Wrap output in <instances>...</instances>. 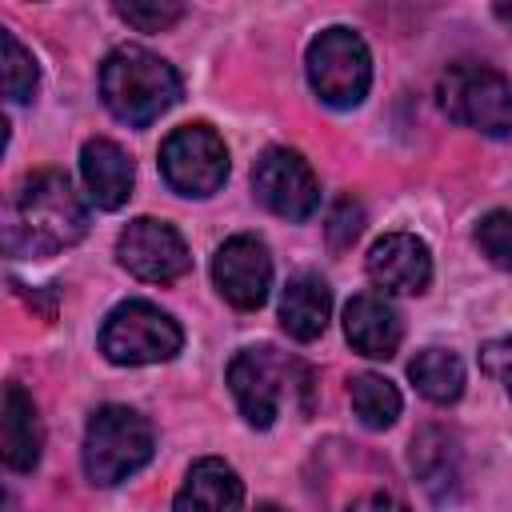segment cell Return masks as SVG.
Here are the masks:
<instances>
[{
    "label": "cell",
    "mask_w": 512,
    "mask_h": 512,
    "mask_svg": "<svg viewBox=\"0 0 512 512\" xmlns=\"http://www.w3.org/2000/svg\"><path fill=\"white\" fill-rule=\"evenodd\" d=\"M88 232V208L72 180L56 168L32 172L8 212V248L24 256H52L80 244Z\"/></svg>",
    "instance_id": "cell-1"
},
{
    "label": "cell",
    "mask_w": 512,
    "mask_h": 512,
    "mask_svg": "<svg viewBox=\"0 0 512 512\" xmlns=\"http://www.w3.org/2000/svg\"><path fill=\"white\" fill-rule=\"evenodd\" d=\"M100 96L116 120L144 128L180 100V76L156 52L140 44H124L108 52L100 64Z\"/></svg>",
    "instance_id": "cell-2"
},
{
    "label": "cell",
    "mask_w": 512,
    "mask_h": 512,
    "mask_svg": "<svg viewBox=\"0 0 512 512\" xmlns=\"http://www.w3.org/2000/svg\"><path fill=\"white\" fill-rule=\"evenodd\" d=\"M156 436L152 424L128 404H104L84 428V472L92 484L112 488L136 476L152 460Z\"/></svg>",
    "instance_id": "cell-3"
},
{
    "label": "cell",
    "mask_w": 512,
    "mask_h": 512,
    "mask_svg": "<svg viewBox=\"0 0 512 512\" xmlns=\"http://www.w3.org/2000/svg\"><path fill=\"white\" fill-rule=\"evenodd\" d=\"M180 344H184L180 324L168 312H160L156 304H148V300L116 304L104 316V328H100V352L112 364H124V368L172 360L180 352Z\"/></svg>",
    "instance_id": "cell-4"
},
{
    "label": "cell",
    "mask_w": 512,
    "mask_h": 512,
    "mask_svg": "<svg viewBox=\"0 0 512 512\" xmlns=\"http://www.w3.org/2000/svg\"><path fill=\"white\" fill-rule=\"evenodd\" d=\"M308 84L328 108H356L372 84V56L368 44L352 28H324L308 44Z\"/></svg>",
    "instance_id": "cell-5"
},
{
    "label": "cell",
    "mask_w": 512,
    "mask_h": 512,
    "mask_svg": "<svg viewBox=\"0 0 512 512\" xmlns=\"http://www.w3.org/2000/svg\"><path fill=\"white\" fill-rule=\"evenodd\" d=\"M440 104L452 120L484 132V136H512V84L496 68L484 64H456L440 76Z\"/></svg>",
    "instance_id": "cell-6"
},
{
    "label": "cell",
    "mask_w": 512,
    "mask_h": 512,
    "mask_svg": "<svg viewBox=\"0 0 512 512\" xmlns=\"http://www.w3.org/2000/svg\"><path fill=\"white\" fill-rule=\"evenodd\" d=\"M160 176L180 196H212L228 180V148L208 124H184L160 144Z\"/></svg>",
    "instance_id": "cell-7"
},
{
    "label": "cell",
    "mask_w": 512,
    "mask_h": 512,
    "mask_svg": "<svg viewBox=\"0 0 512 512\" xmlns=\"http://www.w3.org/2000/svg\"><path fill=\"white\" fill-rule=\"evenodd\" d=\"M292 372H300V364L284 360L276 348L260 344V348H240L228 364V388L236 396L240 416L252 428H272L280 416V404L288 396Z\"/></svg>",
    "instance_id": "cell-8"
},
{
    "label": "cell",
    "mask_w": 512,
    "mask_h": 512,
    "mask_svg": "<svg viewBox=\"0 0 512 512\" xmlns=\"http://www.w3.org/2000/svg\"><path fill=\"white\" fill-rule=\"evenodd\" d=\"M252 188L268 212L292 224L308 220L320 208V180L292 148H268L252 168Z\"/></svg>",
    "instance_id": "cell-9"
},
{
    "label": "cell",
    "mask_w": 512,
    "mask_h": 512,
    "mask_svg": "<svg viewBox=\"0 0 512 512\" xmlns=\"http://www.w3.org/2000/svg\"><path fill=\"white\" fill-rule=\"evenodd\" d=\"M116 256L136 280H148V284H172L192 268V252L184 236L172 224L152 216H140L120 232Z\"/></svg>",
    "instance_id": "cell-10"
},
{
    "label": "cell",
    "mask_w": 512,
    "mask_h": 512,
    "mask_svg": "<svg viewBox=\"0 0 512 512\" xmlns=\"http://www.w3.org/2000/svg\"><path fill=\"white\" fill-rule=\"evenodd\" d=\"M212 280L232 308L252 312L268 300L272 256L256 236H228L212 256Z\"/></svg>",
    "instance_id": "cell-11"
},
{
    "label": "cell",
    "mask_w": 512,
    "mask_h": 512,
    "mask_svg": "<svg viewBox=\"0 0 512 512\" xmlns=\"http://www.w3.org/2000/svg\"><path fill=\"white\" fill-rule=\"evenodd\" d=\"M368 276L384 292L416 296L432 280V252L412 232H388L368 248Z\"/></svg>",
    "instance_id": "cell-12"
},
{
    "label": "cell",
    "mask_w": 512,
    "mask_h": 512,
    "mask_svg": "<svg viewBox=\"0 0 512 512\" xmlns=\"http://www.w3.org/2000/svg\"><path fill=\"white\" fill-rule=\"evenodd\" d=\"M80 176H84V188H88V200L104 212H116L128 196H132V180H136V168L128 160V152L116 144V140H88L80 148Z\"/></svg>",
    "instance_id": "cell-13"
},
{
    "label": "cell",
    "mask_w": 512,
    "mask_h": 512,
    "mask_svg": "<svg viewBox=\"0 0 512 512\" xmlns=\"http://www.w3.org/2000/svg\"><path fill=\"white\" fill-rule=\"evenodd\" d=\"M344 336H348V344H352L360 356L388 360V356H396V348H400L404 324H400L396 308H392L384 296L360 292V296H352L348 308H344Z\"/></svg>",
    "instance_id": "cell-14"
},
{
    "label": "cell",
    "mask_w": 512,
    "mask_h": 512,
    "mask_svg": "<svg viewBox=\"0 0 512 512\" xmlns=\"http://www.w3.org/2000/svg\"><path fill=\"white\" fill-rule=\"evenodd\" d=\"M172 512H244V484L232 464L204 456L188 468Z\"/></svg>",
    "instance_id": "cell-15"
},
{
    "label": "cell",
    "mask_w": 512,
    "mask_h": 512,
    "mask_svg": "<svg viewBox=\"0 0 512 512\" xmlns=\"http://www.w3.org/2000/svg\"><path fill=\"white\" fill-rule=\"evenodd\" d=\"M0 444H4V464L12 472H32L40 464L44 432L32 396L20 384L4 388V416H0Z\"/></svg>",
    "instance_id": "cell-16"
},
{
    "label": "cell",
    "mask_w": 512,
    "mask_h": 512,
    "mask_svg": "<svg viewBox=\"0 0 512 512\" xmlns=\"http://www.w3.org/2000/svg\"><path fill=\"white\" fill-rule=\"evenodd\" d=\"M328 316H332V292L320 276L312 272H300L284 284V296H280V324L292 340H316L324 328H328Z\"/></svg>",
    "instance_id": "cell-17"
},
{
    "label": "cell",
    "mask_w": 512,
    "mask_h": 512,
    "mask_svg": "<svg viewBox=\"0 0 512 512\" xmlns=\"http://www.w3.org/2000/svg\"><path fill=\"white\" fill-rule=\"evenodd\" d=\"M408 376H412L416 392L432 404H456L460 392H464V360L448 348L416 352V360L408 364Z\"/></svg>",
    "instance_id": "cell-18"
},
{
    "label": "cell",
    "mask_w": 512,
    "mask_h": 512,
    "mask_svg": "<svg viewBox=\"0 0 512 512\" xmlns=\"http://www.w3.org/2000/svg\"><path fill=\"white\" fill-rule=\"evenodd\" d=\"M400 404H404V400H400V392H396V384H392L388 376L360 372V376L352 380V412L360 416L364 428H372V432L392 428L396 416H400Z\"/></svg>",
    "instance_id": "cell-19"
},
{
    "label": "cell",
    "mask_w": 512,
    "mask_h": 512,
    "mask_svg": "<svg viewBox=\"0 0 512 512\" xmlns=\"http://www.w3.org/2000/svg\"><path fill=\"white\" fill-rule=\"evenodd\" d=\"M412 452L416 456H432V464H412L416 468V476L424 480V488L436 496V484H456V444H452V436L448 432H440V428H424L416 440H412Z\"/></svg>",
    "instance_id": "cell-20"
},
{
    "label": "cell",
    "mask_w": 512,
    "mask_h": 512,
    "mask_svg": "<svg viewBox=\"0 0 512 512\" xmlns=\"http://www.w3.org/2000/svg\"><path fill=\"white\" fill-rule=\"evenodd\" d=\"M0 64H4V96L8 100H32L36 84H40V68L36 56L16 40V32L0 28Z\"/></svg>",
    "instance_id": "cell-21"
},
{
    "label": "cell",
    "mask_w": 512,
    "mask_h": 512,
    "mask_svg": "<svg viewBox=\"0 0 512 512\" xmlns=\"http://www.w3.org/2000/svg\"><path fill=\"white\" fill-rule=\"evenodd\" d=\"M476 244L500 272L512 276V212H488L476 224Z\"/></svg>",
    "instance_id": "cell-22"
},
{
    "label": "cell",
    "mask_w": 512,
    "mask_h": 512,
    "mask_svg": "<svg viewBox=\"0 0 512 512\" xmlns=\"http://www.w3.org/2000/svg\"><path fill=\"white\" fill-rule=\"evenodd\" d=\"M116 16L140 32H164L172 28L180 16H184V4H172V0H128V4H116Z\"/></svg>",
    "instance_id": "cell-23"
},
{
    "label": "cell",
    "mask_w": 512,
    "mask_h": 512,
    "mask_svg": "<svg viewBox=\"0 0 512 512\" xmlns=\"http://www.w3.org/2000/svg\"><path fill=\"white\" fill-rule=\"evenodd\" d=\"M360 228H364V208L352 196L336 200V208L328 212V244L332 248H348L360 236Z\"/></svg>",
    "instance_id": "cell-24"
},
{
    "label": "cell",
    "mask_w": 512,
    "mask_h": 512,
    "mask_svg": "<svg viewBox=\"0 0 512 512\" xmlns=\"http://www.w3.org/2000/svg\"><path fill=\"white\" fill-rule=\"evenodd\" d=\"M480 368H484L488 376H496V380L508 388V396H512V336L488 340V344L480 348Z\"/></svg>",
    "instance_id": "cell-25"
},
{
    "label": "cell",
    "mask_w": 512,
    "mask_h": 512,
    "mask_svg": "<svg viewBox=\"0 0 512 512\" xmlns=\"http://www.w3.org/2000/svg\"><path fill=\"white\" fill-rule=\"evenodd\" d=\"M348 512H408V508H404L396 496H388V492H368V496L352 500Z\"/></svg>",
    "instance_id": "cell-26"
},
{
    "label": "cell",
    "mask_w": 512,
    "mask_h": 512,
    "mask_svg": "<svg viewBox=\"0 0 512 512\" xmlns=\"http://www.w3.org/2000/svg\"><path fill=\"white\" fill-rule=\"evenodd\" d=\"M496 16H500L504 24H512V8H508V4H500V8H496Z\"/></svg>",
    "instance_id": "cell-27"
},
{
    "label": "cell",
    "mask_w": 512,
    "mask_h": 512,
    "mask_svg": "<svg viewBox=\"0 0 512 512\" xmlns=\"http://www.w3.org/2000/svg\"><path fill=\"white\" fill-rule=\"evenodd\" d=\"M256 512H284V508H280V504H260Z\"/></svg>",
    "instance_id": "cell-28"
}]
</instances>
